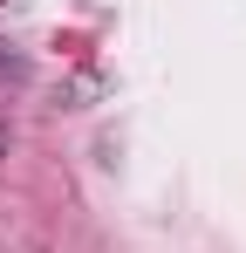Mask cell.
<instances>
[{
  "instance_id": "cell-1",
  "label": "cell",
  "mask_w": 246,
  "mask_h": 253,
  "mask_svg": "<svg viewBox=\"0 0 246 253\" xmlns=\"http://www.w3.org/2000/svg\"><path fill=\"white\" fill-rule=\"evenodd\" d=\"M0 151H7V124H0Z\"/></svg>"
},
{
  "instance_id": "cell-2",
  "label": "cell",
  "mask_w": 246,
  "mask_h": 253,
  "mask_svg": "<svg viewBox=\"0 0 246 253\" xmlns=\"http://www.w3.org/2000/svg\"><path fill=\"white\" fill-rule=\"evenodd\" d=\"M0 62H7V48H0Z\"/></svg>"
}]
</instances>
